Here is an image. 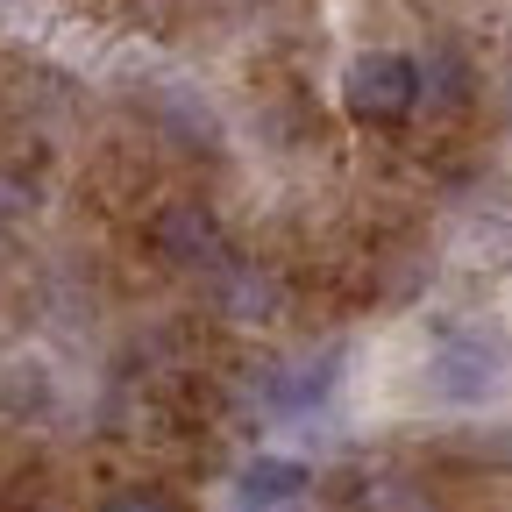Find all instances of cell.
<instances>
[{
    "instance_id": "obj_3",
    "label": "cell",
    "mask_w": 512,
    "mask_h": 512,
    "mask_svg": "<svg viewBox=\"0 0 512 512\" xmlns=\"http://www.w3.org/2000/svg\"><path fill=\"white\" fill-rule=\"evenodd\" d=\"M150 242H157L164 264H178V271H221V264H228L221 221H214V207H200V200H171V207H157Z\"/></svg>"
},
{
    "instance_id": "obj_6",
    "label": "cell",
    "mask_w": 512,
    "mask_h": 512,
    "mask_svg": "<svg viewBox=\"0 0 512 512\" xmlns=\"http://www.w3.org/2000/svg\"><path fill=\"white\" fill-rule=\"evenodd\" d=\"M221 306L235 313V320H271L278 313V292H271V278L264 271H221Z\"/></svg>"
},
{
    "instance_id": "obj_8",
    "label": "cell",
    "mask_w": 512,
    "mask_h": 512,
    "mask_svg": "<svg viewBox=\"0 0 512 512\" xmlns=\"http://www.w3.org/2000/svg\"><path fill=\"white\" fill-rule=\"evenodd\" d=\"M36 207V192L22 185V178H8V171H0V228H8V221H22Z\"/></svg>"
},
{
    "instance_id": "obj_5",
    "label": "cell",
    "mask_w": 512,
    "mask_h": 512,
    "mask_svg": "<svg viewBox=\"0 0 512 512\" xmlns=\"http://www.w3.org/2000/svg\"><path fill=\"white\" fill-rule=\"evenodd\" d=\"M306 484H313V470H306L299 456H256V463H242V477H235V505H242V512H278V505L306 498Z\"/></svg>"
},
{
    "instance_id": "obj_1",
    "label": "cell",
    "mask_w": 512,
    "mask_h": 512,
    "mask_svg": "<svg viewBox=\"0 0 512 512\" xmlns=\"http://www.w3.org/2000/svg\"><path fill=\"white\" fill-rule=\"evenodd\" d=\"M505 384V335L484 328V320H456L441 328L427 349V392L441 406H484Z\"/></svg>"
},
{
    "instance_id": "obj_2",
    "label": "cell",
    "mask_w": 512,
    "mask_h": 512,
    "mask_svg": "<svg viewBox=\"0 0 512 512\" xmlns=\"http://www.w3.org/2000/svg\"><path fill=\"white\" fill-rule=\"evenodd\" d=\"M342 107L363 128H399L420 107V64L406 50H363L342 72Z\"/></svg>"
},
{
    "instance_id": "obj_7",
    "label": "cell",
    "mask_w": 512,
    "mask_h": 512,
    "mask_svg": "<svg viewBox=\"0 0 512 512\" xmlns=\"http://www.w3.org/2000/svg\"><path fill=\"white\" fill-rule=\"evenodd\" d=\"M100 512H178V505L164 491H150V484H128V491H107Z\"/></svg>"
},
{
    "instance_id": "obj_4",
    "label": "cell",
    "mask_w": 512,
    "mask_h": 512,
    "mask_svg": "<svg viewBox=\"0 0 512 512\" xmlns=\"http://www.w3.org/2000/svg\"><path fill=\"white\" fill-rule=\"evenodd\" d=\"M335 377H342V356H335V349L285 356V363H271V370H264L256 399H264V413H278V420H299V413H313V406H328Z\"/></svg>"
}]
</instances>
